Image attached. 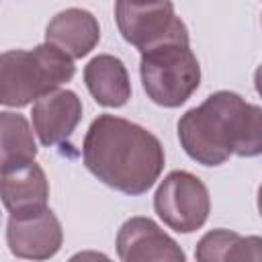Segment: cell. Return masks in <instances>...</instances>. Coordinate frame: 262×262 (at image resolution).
Listing matches in <instances>:
<instances>
[{
  "label": "cell",
  "instance_id": "obj_1",
  "mask_svg": "<svg viewBox=\"0 0 262 262\" xmlns=\"http://www.w3.org/2000/svg\"><path fill=\"white\" fill-rule=\"evenodd\" d=\"M84 164L106 186L141 194L164 168V147L156 135L121 117L100 115L84 137Z\"/></svg>",
  "mask_w": 262,
  "mask_h": 262
},
{
  "label": "cell",
  "instance_id": "obj_2",
  "mask_svg": "<svg viewBox=\"0 0 262 262\" xmlns=\"http://www.w3.org/2000/svg\"><path fill=\"white\" fill-rule=\"evenodd\" d=\"M184 151L203 166H219L229 156H258L262 149V113L239 94L219 90L178 121Z\"/></svg>",
  "mask_w": 262,
  "mask_h": 262
},
{
  "label": "cell",
  "instance_id": "obj_3",
  "mask_svg": "<svg viewBox=\"0 0 262 262\" xmlns=\"http://www.w3.org/2000/svg\"><path fill=\"white\" fill-rule=\"evenodd\" d=\"M74 72L72 57L47 41L33 51L0 53V104L25 106L70 82Z\"/></svg>",
  "mask_w": 262,
  "mask_h": 262
},
{
  "label": "cell",
  "instance_id": "obj_4",
  "mask_svg": "<svg viewBox=\"0 0 262 262\" xmlns=\"http://www.w3.org/2000/svg\"><path fill=\"white\" fill-rule=\"evenodd\" d=\"M141 82L160 106H180L201 82V66L188 43H162L141 51Z\"/></svg>",
  "mask_w": 262,
  "mask_h": 262
},
{
  "label": "cell",
  "instance_id": "obj_5",
  "mask_svg": "<svg viewBox=\"0 0 262 262\" xmlns=\"http://www.w3.org/2000/svg\"><path fill=\"white\" fill-rule=\"evenodd\" d=\"M115 18L123 39L139 51L162 43H188V31L170 0H117Z\"/></svg>",
  "mask_w": 262,
  "mask_h": 262
},
{
  "label": "cell",
  "instance_id": "obj_6",
  "mask_svg": "<svg viewBox=\"0 0 262 262\" xmlns=\"http://www.w3.org/2000/svg\"><path fill=\"white\" fill-rule=\"evenodd\" d=\"M154 207L170 229L190 233L207 221L211 199L207 186L196 176L184 170H174L158 186Z\"/></svg>",
  "mask_w": 262,
  "mask_h": 262
},
{
  "label": "cell",
  "instance_id": "obj_7",
  "mask_svg": "<svg viewBox=\"0 0 262 262\" xmlns=\"http://www.w3.org/2000/svg\"><path fill=\"white\" fill-rule=\"evenodd\" d=\"M63 231L51 209H35L10 215L6 227V242L14 256L45 260L61 248Z\"/></svg>",
  "mask_w": 262,
  "mask_h": 262
},
{
  "label": "cell",
  "instance_id": "obj_8",
  "mask_svg": "<svg viewBox=\"0 0 262 262\" xmlns=\"http://www.w3.org/2000/svg\"><path fill=\"white\" fill-rule=\"evenodd\" d=\"M117 252L125 262L184 260V252L178 244L147 217H131L121 225L117 233Z\"/></svg>",
  "mask_w": 262,
  "mask_h": 262
},
{
  "label": "cell",
  "instance_id": "obj_9",
  "mask_svg": "<svg viewBox=\"0 0 262 262\" xmlns=\"http://www.w3.org/2000/svg\"><path fill=\"white\" fill-rule=\"evenodd\" d=\"M33 127L43 145H55L68 139L82 119V102L72 90H49L35 100Z\"/></svg>",
  "mask_w": 262,
  "mask_h": 262
},
{
  "label": "cell",
  "instance_id": "obj_10",
  "mask_svg": "<svg viewBox=\"0 0 262 262\" xmlns=\"http://www.w3.org/2000/svg\"><path fill=\"white\" fill-rule=\"evenodd\" d=\"M100 39V27L92 12L84 8H68L57 12L45 31V41L59 47L72 59L88 55Z\"/></svg>",
  "mask_w": 262,
  "mask_h": 262
},
{
  "label": "cell",
  "instance_id": "obj_11",
  "mask_svg": "<svg viewBox=\"0 0 262 262\" xmlns=\"http://www.w3.org/2000/svg\"><path fill=\"white\" fill-rule=\"evenodd\" d=\"M0 199L10 215L47 207L49 182L39 164L29 162L0 176Z\"/></svg>",
  "mask_w": 262,
  "mask_h": 262
},
{
  "label": "cell",
  "instance_id": "obj_12",
  "mask_svg": "<svg viewBox=\"0 0 262 262\" xmlns=\"http://www.w3.org/2000/svg\"><path fill=\"white\" fill-rule=\"evenodd\" d=\"M84 80L94 100L102 106H123L131 96L127 70L115 55L92 57L84 70Z\"/></svg>",
  "mask_w": 262,
  "mask_h": 262
},
{
  "label": "cell",
  "instance_id": "obj_13",
  "mask_svg": "<svg viewBox=\"0 0 262 262\" xmlns=\"http://www.w3.org/2000/svg\"><path fill=\"white\" fill-rule=\"evenodd\" d=\"M37 145L29 121L18 113H0V174L33 162Z\"/></svg>",
  "mask_w": 262,
  "mask_h": 262
},
{
  "label": "cell",
  "instance_id": "obj_14",
  "mask_svg": "<svg viewBox=\"0 0 262 262\" xmlns=\"http://www.w3.org/2000/svg\"><path fill=\"white\" fill-rule=\"evenodd\" d=\"M260 237H242L227 229H213L196 246V258L211 260H260Z\"/></svg>",
  "mask_w": 262,
  "mask_h": 262
}]
</instances>
